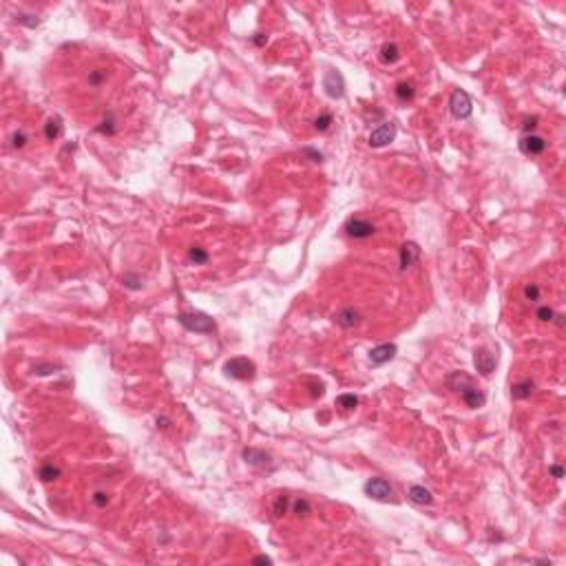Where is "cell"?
<instances>
[{"label": "cell", "mask_w": 566, "mask_h": 566, "mask_svg": "<svg viewBox=\"0 0 566 566\" xmlns=\"http://www.w3.org/2000/svg\"><path fill=\"white\" fill-rule=\"evenodd\" d=\"M177 321L182 323L188 332H197V334H210V332H215V327H217L213 318L208 314H204V312H182V314L177 316Z\"/></svg>", "instance_id": "obj_1"}, {"label": "cell", "mask_w": 566, "mask_h": 566, "mask_svg": "<svg viewBox=\"0 0 566 566\" xmlns=\"http://www.w3.org/2000/svg\"><path fill=\"white\" fill-rule=\"evenodd\" d=\"M224 372H226V376H230L235 380H252V378H255L257 367H255V363H252V361H248V358L237 356V358L226 361Z\"/></svg>", "instance_id": "obj_2"}, {"label": "cell", "mask_w": 566, "mask_h": 566, "mask_svg": "<svg viewBox=\"0 0 566 566\" xmlns=\"http://www.w3.org/2000/svg\"><path fill=\"white\" fill-rule=\"evenodd\" d=\"M449 111H451V115H454V117H458V120H467V117H471L473 104H471L469 93L462 91V89H456L454 93H451V97H449Z\"/></svg>", "instance_id": "obj_3"}, {"label": "cell", "mask_w": 566, "mask_h": 566, "mask_svg": "<svg viewBox=\"0 0 566 566\" xmlns=\"http://www.w3.org/2000/svg\"><path fill=\"white\" fill-rule=\"evenodd\" d=\"M365 493H367L369 498H374V500H380V502H387L392 500L394 496V489L392 485H389L385 478H369L367 482H365Z\"/></svg>", "instance_id": "obj_4"}, {"label": "cell", "mask_w": 566, "mask_h": 566, "mask_svg": "<svg viewBox=\"0 0 566 566\" xmlns=\"http://www.w3.org/2000/svg\"><path fill=\"white\" fill-rule=\"evenodd\" d=\"M323 89H325V93L334 97V100H341L343 95H345V78H343L338 71H325V75H323Z\"/></svg>", "instance_id": "obj_5"}, {"label": "cell", "mask_w": 566, "mask_h": 566, "mask_svg": "<svg viewBox=\"0 0 566 566\" xmlns=\"http://www.w3.org/2000/svg\"><path fill=\"white\" fill-rule=\"evenodd\" d=\"M345 233H347V237H352V239H369V237L376 233V228H374V224H369L367 219L352 217L345 224Z\"/></svg>", "instance_id": "obj_6"}, {"label": "cell", "mask_w": 566, "mask_h": 566, "mask_svg": "<svg viewBox=\"0 0 566 566\" xmlns=\"http://www.w3.org/2000/svg\"><path fill=\"white\" fill-rule=\"evenodd\" d=\"M244 460L248 462V465L257 467V469H264V471H275V460H272L270 454H266V451L261 449H252V447H248V449H244Z\"/></svg>", "instance_id": "obj_7"}, {"label": "cell", "mask_w": 566, "mask_h": 566, "mask_svg": "<svg viewBox=\"0 0 566 566\" xmlns=\"http://www.w3.org/2000/svg\"><path fill=\"white\" fill-rule=\"evenodd\" d=\"M396 137V124L394 122H385V124H380L376 131L369 133V146L374 148H380V146H387V144H392Z\"/></svg>", "instance_id": "obj_8"}, {"label": "cell", "mask_w": 566, "mask_h": 566, "mask_svg": "<svg viewBox=\"0 0 566 566\" xmlns=\"http://www.w3.org/2000/svg\"><path fill=\"white\" fill-rule=\"evenodd\" d=\"M520 151L524 155H542L547 151V140L535 133H529V135H522L520 137Z\"/></svg>", "instance_id": "obj_9"}, {"label": "cell", "mask_w": 566, "mask_h": 566, "mask_svg": "<svg viewBox=\"0 0 566 566\" xmlns=\"http://www.w3.org/2000/svg\"><path fill=\"white\" fill-rule=\"evenodd\" d=\"M473 365H476V369L482 374V376H489V374L496 369L498 358L493 356L487 347H480V349H476V354H473Z\"/></svg>", "instance_id": "obj_10"}, {"label": "cell", "mask_w": 566, "mask_h": 566, "mask_svg": "<svg viewBox=\"0 0 566 566\" xmlns=\"http://www.w3.org/2000/svg\"><path fill=\"white\" fill-rule=\"evenodd\" d=\"M396 352H398V347H396L394 343H383V345H376L372 352H369V363H372V365H385V363H389L396 356Z\"/></svg>", "instance_id": "obj_11"}, {"label": "cell", "mask_w": 566, "mask_h": 566, "mask_svg": "<svg viewBox=\"0 0 566 566\" xmlns=\"http://www.w3.org/2000/svg\"><path fill=\"white\" fill-rule=\"evenodd\" d=\"M460 398H462V403H465L467 407H471V409H478V407H482V405L487 403L485 392H482V389H478L476 385H469V387L462 389V392H460Z\"/></svg>", "instance_id": "obj_12"}, {"label": "cell", "mask_w": 566, "mask_h": 566, "mask_svg": "<svg viewBox=\"0 0 566 566\" xmlns=\"http://www.w3.org/2000/svg\"><path fill=\"white\" fill-rule=\"evenodd\" d=\"M420 257V248L418 244H414V241H407V244L400 246V270H407V268H411L418 261Z\"/></svg>", "instance_id": "obj_13"}, {"label": "cell", "mask_w": 566, "mask_h": 566, "mask_svg": "<svg viewBox=\"0 0 566 566\" xmlns=\"http://www.w3.org/2000/svg\"><path fill=\"white\" fill-rule=\"evenodd\" d=\"M334 321H336V325L345 327V330H352V327H356L361 323V314L354 307H343L341 312L334 314Z\"/></svg>", "instance_id": "obj_14"}, {"label": "cell", "mask_w": 566, "mask_h": 566, "mask_svg": "<svg viewBox=\"0 0 566 566\" xmlns=\"http://www.w3.org/2000/svg\"><path fill=\"white\" fill-rule=\"evenodd\" d=\"M407 498L414 504H420V507H429L434 502V496H431L429 489H425L423 485H411L407 491Z\"/></svg>", "instance_id": "obj_15"}, {"label": "cell", "mask_w": 566, "mask_h": 566, "mask_svg": "<svg viewBox=\"0 0 566 566\" xmlns=\"http://www.w3.org/2000/svg\"><path fill=\"white\" fill-rule=\"evenodd\" d=\"M533 387H535L533 380H529V378L518 380V383H513V387H511V398H513V400H527V398H531Z\"/></svg>", "instance_id": "obj_16"}, {"label": "cell", "mask_w": 566, "mask_h": 566, "mask_svg": "<svg viewBox=\"0 0 566 566\" xmlns=\"http://www.w3.org/2000/svg\"><path fill=\"white\" fill-rule=\"evenodd\" d=\"M469 385H473V380H471V376H467L465 372H454V374L447 376V387L454 389L456 394H460L462 389L469 387Z\"/></svg>", "instance_id": "obj_17"}, {"label": "cell", "mask_w": 566, "mask_h": 566, "mask_svg": "<svg viewBox=\"0 0 566 566\" xmlns=\"http://www.w3.org/2000/svg\"><path fill=\"white\" fill-rule=\"evenodd\" d=\"M62 476V471L58 469V467L53 465V462H44L42 467L38 469V478L42 482H51V480H58V478Z\"/></svg>", "instance_id": "obj_18"}, {"label": "cell", "mask_w": 566, "mask_h": 566, "mask_svg": "<svg viewBox=\"0 0 566 566\" xmlns=\"http://www.w3.org/2000/svg\"><path fill=\"white\" fill-rule=\"evenodd\" d=\"M398 58H400V49L396 47L394 42H385L383 49H380V60H383L385 64H394Z\"/></svg>", "instance_id": "obj_19"}, {"label": "cell", "mask_w": 566, "mask_h": 566, "mask_svg": "<svg viewBox=\"0 0 566 566\" xmlns=\"http://www.w3.org/2000/svg\"><path fill=\"white\" fill-rule=\"evenodd\" d=\"M416 95V89L414 84H409V82H400V84H396V97H398L400 102H411Z\"/></svg>", "instance_id": "obj_20"}, {"label": "cell", "mask_w": 566, "mask_h": 566, "mask_svg": "<svg viewBox=\"0 0 566 566\" xmlns=\"http://www.w3.org/2000/svg\"><path fill=\"white\" fill-rule=\"evenodd\" d=\"M60 131H62V122H60V117H51V120L47 122V126H44V135H47V140H58Z\"/></svg>", "instance_id": "obj_21"}, {"label": "cell", "mask_w": 566, "mask_h": 566, "mask_svg": "<svg viewBox=\"0 0 566 566\" xmlns=\"http://www.w3.org/2000/svg\"><path fill=\"white\" fill-rule=\"evenodd\" d=\"M188 259L193 261L195 266H204V264H208V252H206L204 248H199V246H193V248L188 250Z\"/></svg>", "instance_id": "obj_22"}, {"label": "cell", "mask_w": 566, "mask_h": 566, "mask_svg": "<svg viewBox=\"0 0 566 566\" xmlns=\"http://www.w3.org/2000/svg\"><path fill=\"white\" fill-rule=\"evenodd\" d=\"M292 511H294V516L299 518H307L312 513V504L305 500V498H299V500L294 502V507H292Z\"/></svg>", "instance_id": "obj_23"}, {"label": "cell", "mask_w": 566, "mask_h": 566, "mask_svg": "<svg viewBox=\"0 0 566 566\" xmlns=\"http://www.w3.org/2000/svg\"><path fill=\"white\" fill-rule=\"evenodd\" d=\"M336 405H338V407H341V409L349 411V409H354V407H356V405H358V398H356V396H354V394H341V396H338V398H336Z\"/></svg>", "instance_id": "obj_24"}, {"label": "cell", "mask_w": 566, "mask_h": 566, "mask_svg": "<svg viewBox=\"0 0 566 566\" xmlns=\"http://www.w3.org/2000/svg\"><path fill=\"white\" fill-rule=\"evenodd\" d=\"M117 131V126H115V120H113V115L109 113V115L104 117V122H102L100 126H97V133H102V135H113V133Z\"/></svg>", "instance_id": "obj_25"}, {"label": "cell", "mask_w": 566, "mask_h": 566, "mask_svg": "<svg viewBox=\"0 0 566 566\" xmlns=\"http://www.w3.org/2000/svg\"><path fill=\"white\" fill-rule=\"evenodd\" d=\"M122 283H124V287H128V290H140V287H142V279L135 275V272H128V275H124Z\"/></svg>", "instance_id": "obj_26"}, {"label": "cell", "mask_w": 566, "mask_h": 566, "mask_svg": "<svg viewBox=\"0 0 566 566\" xmlns=\"http://www.w3.org/2000/svg\"><path fill=\"white\" fill-rule=\"evenodd\" d=\"M524 299L527 301H540V285L538 283H529V285H524Z\"/></svg>", "instance_id": "obj_27"}, {"label": "cell", "mask_w": 566, "mask_h": 566, "mask_svg": "<svg viewBox=\"0 0 566 566\" xmlns=\"http://www.w3.org/2000/svg\"><path fill=\"white\" fill-rule=\"evenodd\" d=\"M330 124H332V115H330V113H323V115H318L314 120V128H316V131H321V133L327 131Z\"/></svg>", "instance_id": "obj_28"}, {"label": "cell", "mask_w": 566, "mask_h": 566, "mask_svg": "<svg viewBox=\"0 0 566 566\" xmlns=\"http://www.w3.org/2000/svg\"><path fill=\"white\" fill-rule=\"evenodd\" d=\"M60 365H53V363H38V365H33V374H38V376H47V374H51V372H55Z\"/></svg>", "instance_id": "obj_29"}, {"label": "cell", "mask_w": 566, "mask_h": 566, "mask_svg": "<svg viewBox=\"0 0 566 566\" xmlns=\"http://www.w3.org/2000/svg\"><path fill=\"white\" fill-rule=\"evenodd\" d=\"M287 502H290V500H287V496H279V498H277L275 507H272V511H275V516H277V518H281L283 513L287 511Z\"/></svg>", "instance_id": "obj_30"}, {"label": "cell", "mask_w": 566, "mask_h": 566, "mask_svg": "<svg viewBox=\"0 0 566 566\" xmlns=\"http://www.w3.org/2000/svg\"><path fill=\"white\" fill-rule=\"evenodd\" d=\"M538 318H540V321H544V323H547V321H553V318H555V312L551 310L549 305H540V307H538Z\"/></svg>", "instance_id": "obj_31"}, {"label": "cell", "mask_w": 566, "mask_h": 566, "mask_svg": "<svg viewBox=\"0 0 566 566\" xmlns=\"http://www.w3.org/2000/svg\"><path fill=\"white\" fill-rule=\"evenodd\" d=\"M24 144H27V135H24L22 131H16L11 137V146L13 148H24Z\"/></svg>", "instance_id": "obj_32"}, {"label": "cell", "mask_w": 566, "mask_h": 566, "mask_svg": "<svg viewBox=\"0 0 566 566\" xmlns=\"http://www.w3.org/2000/svg\"><path fill=\"white\" fill-rule=\"evenodd\" d=\"M538 122H540V120H538V117H535V115H533V117H527V120H524V124H522V131H524V135H529V133H533L535 128H538Z\"/></svg>", "instance_id": "obj_33"}, {"label": "cell", "mask_w": 566, "mask_h": 566, "mask_svg": "<svg viewBox=\"0 0 566 566\" xmlns=\"http://www.w3.org/2000/svg\"><path fill=\"white\" fill-rule=\"evenodd\" d=\"M303 155H307V157L312 159V162H316V164H321V162H323V155H321V153L314 151V148H310V146L303 148Z\"/></svg>", "instance_id": "obj_34"}, {"label": "cell", "mask_w": 566, "mask_h": 566, "mask_svg": "<svg viewBox=\"0 0 566 566\" xmlns=\"http://www.w3.org/2000/svg\"><path fill=\"white\" fill-rule=\"evenodd\" d=\"M93 502H95V507H106L109 504V496L104 491H97L93 493Z\"/></svg>", "instance_id": "obj_35"}, {"label": "cell", "mask_w": 566, "mask_h": 566, "mask_svg": "<svg viewBox=\"0 0 566 566\" xmlns=\"http://www.w3.org/2000/svg\"><path fill=\"white\" fill-rule=\"evenodd\" d=\"M102 80H104V71H93V73H89V84L97 86Z\"/></svg>", "instance_id": "obj_36"}, {"label": "cell", "mask_w": 566, "mask_h": 566, "mask_svg": "<svg viewBox=\"0 0 566 566\" xmlns=\"http://www.w3.org/2000/svg\"><path fill=\"white\" fill-rule=\"evenodd\" d=\"M18 22L27 24V27H35V24H38V18H33V16H18Z\"/></svg>", "instance_id": "obj_37"}, {"label": "cell", "mask_w": 566, "mask_h": 566, "mask_svg": "<svg viewBox=\"0 0 566 566\" xmlns=\"http://www.w3.org/2000/svg\"><path fill=\"white\" fill-rule=\"evenodd\" d=\"M549 471H551V476H553L555 480H560V478H564V467H562V465H553V467H551Z\"/></svg>", "instance_id": "obj_38"}, {"label": "cell", "mask_w": 566, "mask_h": 566, "mask_svg": "<svg viewBox=\"0 0 566 566\" xmlns=\"http://www.w3.org/2000/svg\"><path fill=\"white\" fill-rule=\"evenodd\" d=\"M310 387H312V396H314V398L323 396V392H325V389H323V383H312Z\"/></svg>", "instance_id": "obj_39"}, {"label": "cell", "mask_w": 566, "mask_h": 566, "mask_svg": "<svg viewBox=\"0 0 566 566\" xmlns=\"http://www.w3.org/2000/svg\"><path fill=\"white\" fill-rule=\"evenodd\" d=\"M252 562H255V564H272V560L268 558V555H259V558H255Z\"/></svg>", "instance_id": "obj_40"}, {"label": "cell", "mask_w": 566, "mask_h": 566, "mask_svg": "<svg viewBox=\"0 0 566 566\" xmlns=\"http://www.w3.org/2000/svg\"><path fill=\"white\" fill-rule=\"evenodd\" d=\"M252 42H255L257 47H264V44H266V35H264V33H257V35H255V40H252Z\"/></svg>", "instance_id": "obj_41"}]
</instances>
